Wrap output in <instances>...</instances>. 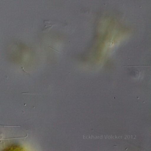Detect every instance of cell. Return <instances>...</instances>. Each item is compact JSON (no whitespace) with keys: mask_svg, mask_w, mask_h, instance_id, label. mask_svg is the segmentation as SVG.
<instances>
[{"mask_svg":"<svg viewBox=\"0 0 151 151\" xmlns=\"http://www.w3.org/2000/svg\"><path fill=\"white\" fill-rule=\"evenodd\" d=\"M44 24H45V29L42 30V31L44 32H48L52 29V27L55 25V24H52L51 22L49 21H44Z\"/></svg>","mask_w":151,"mask_h":151,"instance_id":"1","label":"cell"}]
</instances>
